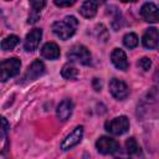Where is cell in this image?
I'll return each mask as SVG.
<instances>
[{
	"label": "cell",
	"instance_id": "8992f818",
	"mask_svg": "<svg viewBox=\"0 0 159 159\" xmlns=\"http://www.w3.org/2000/svg\"><path fill=\"white\" fill-rule=\"evenodd\" d=\"M109 91H111L112 96L118 101H123L129 94V89H128V86L125 84V82H123L122 80H118V78L111 80Z\"/></svg>",
	"mask_w": 159,
	"mask_h": 159
},
{
	"label": "cell",
	"instance_id": "30bf717a",
	"mask_svg": "<svg viewBox=\"0 0 159 159\" xmlns=\"http://www.w3.org/2000/svg\"><path fill=\"white\" fill-rule=\"evenodd\" d=\"M140 15L147 22H157L159 19L158 7L153 2H145L140 9Z\"/></svg>",
	"mask_w": 159,
	"mask_h": 159
},
{
	"label": "cell",
	"instance_id": "4fadbf2b",
	"mask_svg": "<svg viewBox=\"0 0 159 159\" xmlns=\"http://www.w3.org/2000/svg\"><path fill=\"white\" fill-rule=\"evenodd\" d=\"M30 5H31V11H30L27 22L29 24H35L37 20H40L41 10L45 7L46 1H43V0H32V1H30Z\"/></svg>",
	"mask_w": 159,
	"mask_h": 159
},
{
	"label": "cell",
	"instance_id": "3957f363",
	"mask_svg": "<svg viewBox=\"0 0 159 159\" xmlns=\"http://www.w3.org/2000/svg\"><path fill=\"white\" fill-rule=\"evenodd\" d=\"M20 67L21 61L17 57H11L0 62V81L5 82L9 78L16 76L20 72Z\"/></svg>",
	"mask_w": 159,
	"mask_h": 159
},
{
	"label": "cell",
	"instance_id": "6da1fadb",
	"mask_svg": "<svg viewBox=\"0 0 159 159\" xmlns=\"http://www.w3.org/2000/svg\"><path fill=\"white\" fill-rule=\"evenodd\" d=\"M77 26H78V21L75 16H66L63 20L53 22L52 31L61 40H67L75 35Z\"/></svg>",
	"mask_w": 159,
	"mask_h": 159
},
{
	"label": "cell",
	"instance_id": "2e32d148",
	"mask_svg": "<svg viewBox=\"0 0 159 159\" xmlns=\"http://www.w3.org/2000/svg\"><path fill=\"white\" fill-rule=\"evenodd\" d=\"M97 7H98L97 1H84L80 7V12L83 17L91 19L97 14Z\"/></svg>",
	"mask_w": 159,
	"mask_h": 159
},
{
	"label": "cell",
	"instance_id": "e0dca14e",
	"mask_svg": "<svg viewBox=\"0 0 159 159\" xmlns=\"http://www.w3.org/2000/svg\"><path fill=\"white\" fill-rule=\"evenodd\" d=\"M61 75H62V77H63L65 80H76V78L78 77V70H77L75 66L67 63V65H65V66L62 67Z\"/></svg>",
	"mask_w": 159,
	"mask_h": 159
},
{
	"label": "cell",
	"instance_id": "5b68a950",
	"mask_svg": "<svg viewBox=\"0 0 159 159\" xmlns=\"http://www.w3.org/2000/svg\"><path fill=\"white\" fill-rule=\"evenodd\" d=\"M96 147H97V150L102 154H114L119 150V143L116 139L106 135L101 137L96 142Z\"/></svg>",
	"mask_w": 159,
	"mask_h": 159
},
{
	"label": "cell",
	"instance_id": "ba28073f",
	"mask_svg": "<svg viewBox=\"0 0 159 159\" xmlns=\"http://www.w3.org/2000/svg\"><path fill=\"white\" fill-rule=\"evenodd\" d=\"M82 135H83V127H82V125L76 127V128L63 139V142L61 143V149H62V150H68V149H71L72 147L77 145V144L81 142Z\"/></svg>",
	"mask_w": 159,
	"mask_h": 159
},
{
	"label": "cell",
	"instance_id": "44dd1931",
	"mask_svg": "<svg viewBox=\"0 0 159 159\" xmlns=\"http://www.w3.org/2000/svg\"><path fill=\"white\" fill-rule=\"evenodd\" d=\"M96 36H97V39H99L102 41H107L108 40V31L102 24L96 26Z\"/></svg>",
	"mask_w": 159,
	"mask_h": 159
},
{
	"label": "cell",
	"instance_id": "ac0fdd59",
	"mask_svg": "<svg viewBox=\"0 0 159 159\" xmlns=\"http://www.w3.org/2000/svg\"><path fill=\"white\" fill-rule=\"evenodd\" d=\"M19 42H20V39H19L17 36L10 35V36H7V37H5V39L2 40V42H1V48H2L4 51H10V50L15 48Z\"/></svg>",
	"mask_w": 159,
	"mask_h": 159
},
{
	"label": "cell",
	"instance_id": "7a4b0ae2",
	"mask_svg": "<svg viewBox=\"0 0 159 159\" xmlns=\"http://www.w3.org/2000/svg\"><path fill=\"white\" fill-rule=\"evenodd\" d=\"M67 58L72 62H77L84 66L91 65L92 62V56L91 52L88 51V48L83 45H75L70 48V51L67 52Z\"/></svg>",
	"mask_w": 159,
	"mask_h": 159
},
{
	"label": "cell",
	"instance_id": "ffe728a7",
	"mask_svg": "<svg viewBox=\"0 0 159 159\" xmlns=\"http://www.w3.org/2000/svg\"><path fill=\"white\" fill-rule=\"evenodd\" d=\"M125 149L129 154H138L140 152V148H139V145L134 138H129L125 142Z\"/></svg>",
	"mask_w": 159,
	"mask_h": 159
},
{
	"label": "cell",
	"instance_id": "52a82bcc",
	"mask_svg": "<svg viewBox=\"0 0 159 159\" xmlns=\"http://www.w3.org/2000/svg\"><path fill=\"white\" fill-rule=\"evenodd\" d=\"M45 73V65L40 61V60H36L34 61L29 68L26 70L24 77H22V82L24 83H27V82H31V81H35L36 78H39L40 76H42Z\"/></svg>",
	"mask_w": 159,
	"mask_h": 159
},
{
	"label": "cell",
	"instance_id": "277c9868",
	"mask_svg": "<svg viewBox=\"0 0 159 159\" xmlns=\"http://www.w3.org/2000/svg\"><path fill=\"white\" fill-rule=\"evenodd\" d=\"M128 129H129V120L125 116L116 117V118H113L106 123V130L113 135L124 134Z\"/></svg>",
	"mask_w": 159,
	"mask_h": 159
},
{
	"label": "cell",
	"instance_id": "9a60e30c",
	"mask_svg": "<svg viewBox=\"0 0 159 159\" xmlns=\"http://www.w3.org/2000/svg\"><path fill=\"white\" fill-rule=\"evenodd\" d=\"M60 47L55 42H47L42 46L41 48V55L42 57L47 60H56L60 57Z\"/></svg>",
	"mask_w": 159,
	"mask_h": 159
},
{
	"label": "cell",
	"instance_id": "9c48e42d",
	"mask_svg": "<svg viewBox=\"0 0 159 159\" xmlns=\"http://www.w3.org/2000/svg\"><path fill=\"white\" fill-rule=\"evenodd\" d=\"M41 36H42V30H41V29H34V30H31V31L26 35L25 43H24V48H25L27 52L35 51V50L37 48L39 43H40Z\"/></svg>",
	"mask_w": 159,
	"mask_h": 159
},
{
	"label": "cell",
	"instance_id": "7402d4cb",
	"mask_svg": "<svg viewBox=\"0 0 159 159\" xmlns=\"http://www.w3.org/2000/svg\"><path fill=\"white\" fill-rule=\"evenodd\" d=\"M9 129H10V124L7 119L4 117H0V138H5L9 133Z\"/></svg>",
	"mask_w": 159,
	"mask_h": 159
},
{
	"label": "cell",
	"instance_id": "5bb4252c",
	"mask_svg": "<svg viewBox=\"0 0 159 159\" xmlns=\"http://www.w3.org/2000/svg\"><path fill=\"white\" fill-rule=\"evenodd\" d=\"M72 111H73V103H72V101L71 99H63L57 106V111H56L57 118L60 120H66V119H68L71 117Z\"/></svg>",
	"mask_w": 159,
	"mask_h": 159
},
{
	"label": "cell",
	"instance_id": "cb8c5ba5",
	"mask_svg": "<svg viewBox=\"0 0 159 159\" xmlns=\"http://www.w3.org/2000/svg\"><path fill=\"white\" fill-rule=\"evenodd\" d=\"M102 81L99 80V78H93V81H92V86H93V88L96 89V91H101V88H102Z\"/></svg>",
	"mask_w": 159,
	"mask_h": 159
},
{
	"label": "cell",
	"instance_id": "d4e9b609",
	"mask_svg": "<svg viewBox=\"0 0 159 159\" xmlns=\"http://www.w3.org/2000/svg\"><path fill=\"white\" fill-rule=\"evenodd\" d=\"M75 4V1H55V5H57V6H60V7H63V6H71V5H73Z\"/></svg>",
	"mask_w": 159,
	"mask_h": 159
},
{
	"label": "cell",
	"instance_id": "7c38bea8",
	"mask_svg": "<svg viewBox=\"0 0 159 159\" xmlns=\"http://www.w3.org/2000/svg\"><path fill=\"white\" fill-rule=\"evenodd\" d=\"M142 42H143V46L145 48H149V50L157 48V46H158V30L155 27L148 29L143 35Z\"/></svg>",
	"mask_w": 159,
	"mask_h": 159
},
{
	"label": "cell",
	"instance_id": "d6986e66",
	"mask_svg": "<svg viewBox=\"0 0 159 159\" xmlns=\"http://www.w3.org/2000/svg\"><path fill=\"white\" fill-rule=\"evenodd\" d=\"M123 43L125 47L128 48H134L137 45H138V36L133 32H129L124 37H123Z\"/></svg>",
	"mask_w": 159,
	"mask_h": 159
},
{
	"label": "cell",
	"instance_id": "603a6c76",
	"mask_svg": "<svg viewBox=\"0 0 159 159\" xmlns=\"http://www.w3.org/2000/svg\"><path fill=\"white\" fill-rule=\"evenodd\" d=\"M138 66H139L142 70L148 71V70L152 67V61H150V58H148V57H143V58H140V60L138 61Z\"/></svg>",
	"mask_w": 159,
	"mask_h": 159
},
{
	"label": "cell",
	"instance_id": "8fae6325",
	"mask_svg": "<svg viewBox=\"0 0 159 159\" xmlns=\"http://www.w3.org/2000/svg\"><path fill=\"white\" fill-rule=\"evenodd\" d=\"M111 60H112V63L118 68V70H122V71H127L128 70V61H127V56L124 53L123 50L120 48H114L111 53Z\"/></svg>",
	"mask_w": 159,
	"mask_h": 159
}]
</instances>
